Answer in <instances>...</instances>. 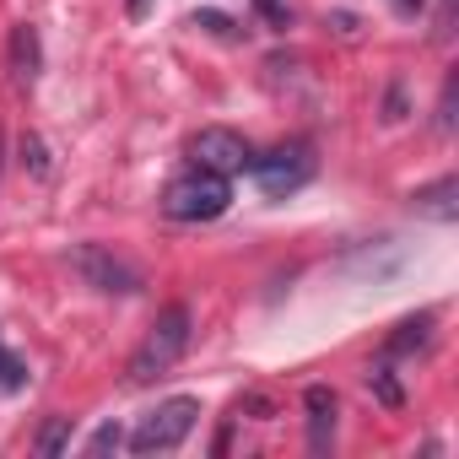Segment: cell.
<instances>
[{
    "label": "cell",
    "mask_w": 459,
    "mask_h": 459,
    "mask_svg": "<svg viewBox=\"0 0 459 459\" xmlns=\"http://www.w3.org/2000/svg\"><path fill=\"white\" fill-rule=\"evenodd\" d=\"M65 443H71V416H55V421L39 432V443H33V448H39V454H60Z\"/></svg>",
    "instance_id": "cell-11"
},
{
    "label": "cell",
    "mask_w": 459,
    "mask_h": 459,
    "mask_svg": "<svg viewBox=\"0 0 459 459\" xmlns=\"http://www.w3.org/2000/svg\"><path fill=\"white\" fill-rule=\"evenodd\" d=\"M394 6H400V12H421V0H394Z\"/></svg>",
    "instance_id": "cell-18"
},
{
    "label": "cell",
    "mask_w": 459,
    "mask_h": 459,
    "mask_svg": "<svg viewBox=\"0 0 459 459\" xmlns=\"http://www.w3.org/2000/svg\"><path fill=\"white\" fill-rule=\"evenodd\" d=\"M432 346V314H416V319H400L394 335H389V357H405V351H427Z\"/></svg>",
    "instance_id": "cell-9"
},
{
    "label": "cell",
    "mask_w": 459,
    "mask_h": 459,
    "mask_svg": "<svg viewBox=\"0 0 459 459\" xmlns=\"http://www.w3.org/2000/svg\"><path fill=\"white\" fill-rule=\"evenodd\" d=\"M22 157L33 162V173H39V178L49 173V157H44V141H33V135H28V141H22Z\"/></svg>",
    "instance_id": "cell-15"
},
{
    "label": "cell",
    "mask_w": 459,
    "mask_h": 459,
    "mask_svg": "<svg viewBox=\"0 0 459 459\" xmlns=\"http://www.w3.org/2000/svg\"><path fill=\"white\" fill-rule=\"evenodd\" d=\"M119 443H125V432H119V427H98V432L87 437V454H114Z\"/></svg>",
    "instance_id": "cell-14"
},
{
    "label": "cell",
    "mask_w": 459,
    "mask_h": 459,
    "mask_svg": "<svg viewBox=\"0 0 459 459\" xmlns=\"http://www.w3.org/2000/svg\"><path fill=\"white\" fill-rule=\"evenodd\" d=\"M227 200H233V189H227L221 173L189 168L162 189V216H173V221H216L227 211Z\"/></svg>",
    "instance_id": "cell-2"
},
{
    "label": "cell",
    "mask_w": 459,
    "mask_h": 459,
    "mask_svg": "<svg viewBox=\"0 0 459 459\" xmlns=\"http://www.w3.org/2000/svg\"><path fill=\"white\" fill-rule=\"evenodd\" d=\"M189 308L184 303H173V308H162L157 314V325L146 330V341L135 346V357H130V384H152V378H162L184 351H189Z\"/></svg>",
    "instance_id": "cell-1"
},
{
    "label": "cell",
    "mask_w": 459,
    "mask_h": 459,
    "mask_svg": "<svg viewBox=\"0 0 459 459\" xmlns=\"http://www.w3.org/2000/svg\"><path fill=\"white\" fill-rule=\"evenodd\" d=\"M260 12H265V17H271V22H276V28H287V12H281V6H276V0H260Z\"/></svg>",
    "instance_id": "cell-17"
},
{
    "label": "cell",
    "mask_w": 459,
    "mask_h": 459,
    "mask_svg": "<svg viewBox=\"0 0 459 459\" xmlns=\"http://www.w3.org/2000/svg\"><path fill=\"white\" fill-rule=\"evenodd\" d=\"M22 378H28V373H22V362H17L6 346H0V389H22Z\"/></svg>",
    "instance_id": "cell-13"
},
{
    "label": "cell",
    "mask_w": 459,
    "mask_h": 459,
    "mask_svg": "<svg viewBox=\"0 0 459 459\" xmlns=\"http://www.w3.org/2000/svg\"><path fill=\"white\" fill-rule=\"evenodd\" d=\"M195 28H211V33H233V28H227V17H216V12H195Z\"/></svg>",
    "instance_id": "cell-16"
},
{
    "label": "cell",
    "mask_w": 459,
    "mask_h": 459,
    "mask_svg": "<svg viewBox=\"0 0 459 459\" xmlns=\"http://www.w3.org/2000/svg\"><path fill=\"white\" fill-rule=\"evenodd\" d=\"M71 265L87 276V287H98V292H135L141 287V271L135 265H125L119 255H108L103 244H82L76 255H71Z\"/></svg>",
    "instance_id": "cell-6"
},
{
    "label": "cell",
    "mask_w": 459,
    "mask_h": 459,
    "mask_svg": "<svg viewBox=\"0 0 459 459\" xmlns=\"http://www.w3.org/2000/svg\"><path fill=\"white\" fill-rule=\"evenodd\" d=\"M146 12V0H130V17H141Z\"/></svg>",
    "instance_id": "cell-19"
},
{
    "label": "cell",
    "mask_w": 459,
    "mask_h": 459,
    "mask_svg": "<svg viewBox=\"0 0 459 459\" xmlns=\"http://www.w3.org/2000/svg\"><path fill=\"white\" fill-rule=\"evenodd\" d=\"M303 405H308V448L314 454H325L330 443H335V389H325V384H314L308 394H303Z\"/></svg>",
    "instance_id": "cell-7"
},
{
    "label": "cell",
    "mask_w": 459,
    "mask_h": 459,
    "mask_svg": "<svg viewBox=\"0 0 459 459\" xmlns=\"http://www.w3.org/2000/svg\"><path fill=\"white\" fill-rule=\"evenodd\" d=\"M249 168H255L260 189H265L271 200H281V195H292V189H303V184L314 178V146H303V141H287V146H276V152L255 157Z\"/></svg>",
    "instance_id": "cell-4"
},
{
    "label": "cell",
    "mask_w": 459,
    "mask_h": 459,
    "mask_svg": "<svg viewBox=\"0 0 459 459\" xmlns=\"http://www.w3.org/2000/svg\"><path fill=\"white\" fill-rule=\"evenodd\" d=\"M454 195H459V184H454V178H437V184L416 189L411 200H416V211H427V216H437V221H454V216H459Z\"/></svg>",
    "instance_id": "cell-8"
},
{
    "label": "cell",
    "mask_w": 459,
    "mask_h": 459,
    "mask_svg": "<svg viewBox=\"0 0 459 459\" xmlns=\"http://www.w3.org/2000/svg\"><path fill=\"white\" fill-rule=\"evenodd\" d=\"M368 389H373L384 405H400V400H405V389L394 384V373H389V368H373V373H368Z\"/></svg>",
    "instance_id": "cell-12"
},
{
    "label": "cell",
    "mask_w": 459,
    "mask_h": 459,
    "mask_svg": "<svg viewBox=\"0 0 459 459\" xmlns=\"http://www.w3.org/2000/svg\"><path fill=\"white\" fill-rule=\"evenodd\" d=\"M195 421H200V400L195 394H173L157 411H146L125 443H130V454H168V448H178L195 432Z\"/></svg>",
    "instance_id": "cell-3"
},
{
    "label": "cell",
    "mask_w": 459,
    "mask_h": 459,
    "mask_svg": "<svg viewBox=\"0 0 459 459\" xmlns=\"http://www.w3.org/2000/svg\"><path fill=\"white\" fill-rule=\"evenodd\" d=\"M189 157H195V168H211L221 178H233V173H244L255 162V146L227 125H205V130L189 135Z\"/></svg>",
    "instance_id": "cell-5"
},
{
    "label": "cell",
    "mask_w": 459,
    "mask_h": 459,
    "mask_svg": "<svg viewBox=\"0 0 459 459\" xmlns=\"http://www.w3.org/2000/svg\"><path fill=\"white\" fill-rule=\"evenodd\" d=\"M12 65H17V76H22V82H33V76H39V28H28V22H22V28L12 33Z\"/></svg>",
    "instance_id": "cell-10"
}]
</instances>
